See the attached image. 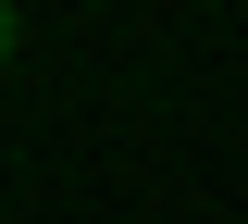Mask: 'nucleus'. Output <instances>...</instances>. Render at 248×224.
I'll return each mask as SVG.
<instances>
[{"instance_id": "obj_1", "label": "nucleus", "mask_w": 248, "mask_h": 224, "mask_svg": "<svg viewBox=\"0 0 248 224\" xmlns=\"http://www.w3.org/2000/svg\"><path fill=\"white\" fill-rule=\"evenodd\" d=\"M13 37H25V13H13V0H0V63H13Z\"/></svg>"}]
</instances>
